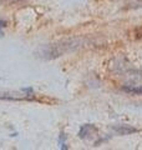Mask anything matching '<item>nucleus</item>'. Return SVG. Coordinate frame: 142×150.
I'll return each instance as SVG.
<instances>
[{"label": "nucleus", "mask_w": 142, "mask_h": 150, "mask_svg": "<svg viewBox=\"0 0 142 150\" xmlns=\"http://www.w3.org/2000/svg\"><path fill=\"white\" fill-rule=\"evenodd\" d=\"M115 130L121 135H129V134L137 133V131H138L137 129L131 128V126H129V125H121V126H118V128H115Z\"/></svg>", "instance_id": "obj_1"}, {"label": "nucleus", "mask_w": 142, "mask_h": 150, "mask_svg": "<svg viewBox=\"0 0 142 150\" xmlns=\"http://www.w3.org/2000/svg\"><path fill=\"white\" fill-rule=\"evenodd\" d=\"M126 93L130 94H136V95H142V86H126L124 88Z\"/></svg>", "instance_id": "obj_2"}, {"label": "nucleus", "mask_w": 142, "mask_h": 150, "mask_svg": "<svg viewBox=\"0 0 142 150\" xmlns=\"http://www.w3.org/2000/svg\"><path fill=\"white\" fill-rule=\"evenodd\" d=\"M59 143H60V148L61 149H66L67 146H66V138H65V134L61 133L60 135V139H59Z\"/></svg>", "instance_id": "obj_3"}, {"label": "nucleus", "mask_w": 142, "mask_h": 150, "mask_svg": "<svg viewBox=\"0 0 142 150\" xmlns=\"http://www.w3.org/2000/svg\"><path fill=\"white\" fill-rule=\"evenodd\" d=\"M5 25H6V23L0 19V36H1V34H3V33H1V29H3V28H5Z\"/></svg>", "instance_id": "obj_4"}]
</instances>
